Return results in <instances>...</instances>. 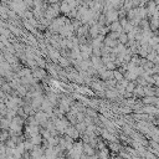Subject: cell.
<instances>
[{"instance_id": "cell-16", "label": "cell", "mask_w": 159, "mask_h": 159, "mask_svg": "<svg viewBox=\"0 0 159 159\" xmlns=\"http://www.w3.org/2000/svg\"><path fill=\"white\" fill-rule=\"evenodd\" d=\"M153 80H154V83L159 86V75H153Z\"/></svg>"}, {"instance_id": "cell-6", "label": "cell", "mask_w": 159, "mask_h": 159, "mask_svg": "<svg viewBox=\"0 0 159 159\" xmlns=\"http://www.w3.org/2000/svg\"><path fill=\"white\" fill-rule=\"evenodd\" d=\"M113 33H118V34H122V30H123V27L121 26V24L118 22V21H114L112 25H111V27H109Z\"/></svg>"}, {"instance_id": "cell-3", "label": "cell", "mask_w": 159, "mask_h": 159, "mask_svg": "<svg viewBox=\"0 0 159 159\" xmlns=\"http://www.w3.org/2000/svg\"><path fill=\"white\" fill-rule=\"evenodd\" d=\"M65 134L67 136V137H70V138H72V139H76V138H78L80 137V133H78V131L76 129V128H74V127H67L66 128V131H65Z\"/></svg>"}, {"instance_id": "cell-10", "label": "cell", "mask_w": 159, "mask_h": 159, "mask_svg": "<svg viewBox=\"0 0 159 159\" xmlns=\"http://www.w3.org/2000/svg\"><path fill=\"white\" fill-rule=\"evenodd\" d=\"M144 87L143 86H139V87H136L134 88V94H136V96H144V89H143Z\"/></svg>"}, {"instance_id": "cell-1", "label": "cell", "mask_w": 159, "mask_h": 159, "mask_svg": "<svg viewBox=\"0 0 159 159\" xmlns=\"http://www.w3.org/2000/svg\"><path fill=\"white\" fill-rule=\"evenodd\" d=\"M21 128H22V121L20 118H14L10 122V129L13 133H20Z\"/></svg>"}, {"instance_id": "cell-8", "label": "cell", "mask_w": 159, "mask_h": 159, "mask_svg": "<svg viewBox=\"0 0 159 159\" xmlns=\"http://www.w3.org/2000/svg\"><path fill=\"white\" fill-rule=\"evenodd\" d=\"M157 98L158 97H155V96H145L143 100V103L144 105H153L157 102Z\"/></svg>"}, {"instance_id": "cell-18", "label": "cell", "mask_w": 159, "mask_h": 159, "mask_svg": "<svg viewBox=\"0 0 159 159\" xmlns=\"http://www.w3.org/2000/svg\"><path fill=\"white\" fill-rule=\"evenodd\" d=\"M56 159H65V157H63V155L61 154V155H57V157H56Z\"/></svg>"}, {"instance_id": "cell-12", "label": "cell", "mask_w": 159, "mask_h": 159, "mask_svg": "<svg viewBox=\"0 0 159 159\" xmlns=\"http://www.w3.org/2000/svg\"><path fill=\"white\" fill-rule=\"evenodd\" d=\"M102 136H103L106 139H108V141H111V142H114V137H113L112 134H109L108 131H103V132H102Z\"/></svg>"}, {"instance_id": "cell-13", "label": "cell", "mask_w": 159, "mask_h": 159, "mask_svg": "<svg viewBox=\"0 0 159 159\" xmlns=\"http://www.w3.org/2000/svg\"><path fill=\"white\" fill-rule=\"evenodd\" d=\"M85 128H86V124H85V123H82V122H81V123H78V124L76 125V129L78 131V133H80V132H83V131H85Z\"/></svg>"}, {"instance_id": "cell-20", "label": "cell", "mask_w": 159, "mask_h": 159, "mask_svg": "<svg viewBox=\"0 0 159 159\" xmlns=\"http://www.w3.org/2000/svg\"><path fill=\"white\" fill-rule=\"evenodd\" d=\"M0 134H2V132H0Z\"/></svg>"}, {"instance_id": "cell-15", "label": "cell", "mask_w": 159, "mask_h": 159, "mask_svg": "<svg viewBox=\"0 0 159 159\" xmlns=\"http://www.w3.org/2000/svg\"><path fill=\"white\" fill-rule=\"evenodd\" d=\"M113 76H114V77H116V80H117V81H119V82H121L122 80H124V78H123V75H122V74H119L118 71H114V72H113Z\"/></svg>"}, {"instance_id": "cell-9", "label": "cell", "mask_w": 159, "mask_h": 159, "mask_svg": "<svg viewBox=\"0 0 159 159\" xmlns=\"http://www.w3.org/2000/svg\"><path fill=\"white\" fill-rule=\"evenodd\" d=\"M144 96H155V91L152 87H144Z\"/></svg>"}, {"instance_id": "cell-14", "label": "cell", "mask_w": 159, "mask_h": 159, "mask_svg": "<svg viewBox=\"0 0 159 159\" xmlns=\"http://www.w3.org/2000/svg\"><path fill=\"white\" fill-rule=\"evenodd\" d=\"M134 88H136V85H134L133 82H129L128 85H127V87H125V89L128 91V92H133V91H134Z\"/></svg>"}, {"instance_id": "cell-17", "label": "cell", "mask_w": 159, "mask_h": 159, "mask_svg": "<svg viewBox=\"0 0 159 159\" xmlns=\"http://www.w3.org/2000/svg\"><path fill=\"white\" fill-rule=\"evenodd\" d=\"M114 96H116V92H113V91H108V92H107V97L113 98Z\"/></svg>"}, {"instance_id": "cell-19", "label": "cell", "mask_w": 159, "mask_h": 159, "mask_svg": "<svg viewBox=\"0 0 159 159\" xmlns=\"http://www.w3.org/2000/svg\"><path fill=\"white\" fill-rule=\"evenodd\" d=\"M116 159H123V158H121V157H118V158H116Z\"/></svg>"}, {"instance_id": "cell-4", "label": "cell", "mask_w": 159, "mask_h": 159, "mask_svg": "<svg viewBox=\"0 0 159 159\" xmlns=\"http://www.w3.org/2000/svg\"><path fill=\"white\" fill-rule=\"evenodd\" d=\"M47 114L45 113V112H39V113H36V116H35V121H36V123L39 124H45L46 123V119H47Z\"/></svg>"}, {"instance_id": "cell-5", "label": "cell", "mask_w": 159, "mask_h": 159, "mask_svg": "<svg viewBox=\"0 0 159 159\" xmlns=\"http://www.w3.org/2000/svg\"><path fill=\"white\" fill-rule=\"evenodd\" d=\"M83 153H85V155L91 157V155H94V149H93V147L91 144L83 143Z\"/></svg>"}, {"instance_id": "cell-2", "label": "cell", "mask_w": 159, "mask_h": 159, "mask_svg": "<svg viewBox=\"0 0 159 159\" xmlns=\"http://www.w3.org/2000/svg\"><path fill=\"white\" fill-rule=\"evenodd\" d=\"M39 127H38V124H29L27 127H26V136L27 137H34V136H38L39 134Z\"/></svg>"}, {"instance_id": "cell-11", "label": "cell", "mask_w": 159, "mask_h": 159, "mask_svg": "<svg viewBox=\"0 0 159 159\" xmlns=\"http://www.w3.org/2000/svg\"><path fill=\"white\" fill-rule=\"evenodd\" d=\"M118 39H119V44H122V45H124L127 41H128V36H127V34H121Z\"/></svg>"}, {"instance_id": "cell-7", "label": "cell", "mask_w": 159, "mask_h": 159, "mask_svg": "<svg viewBox=\"0 0 159 159\" xmlns=\"http://www.w3.org/2000/svg\"><path fill=\"white\" fill-rule=\"evenodd\" d=\"M29 141H30L31 143H33L34 145H40V144L42 143V137H41V134H38V136L31 137Z\"/></svg>"}]
</instances>
